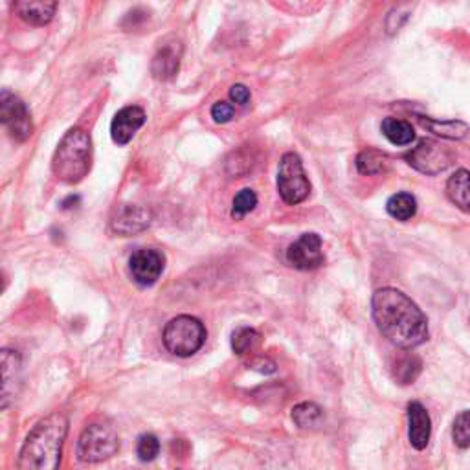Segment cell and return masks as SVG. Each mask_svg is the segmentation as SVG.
I'll use <instances>...</instances> for the list:
<instances>
[{"label":"cell","instance_id":"obj_3","mask_svg":"<svg viewBox=\"0 0 470 470\" xmlns=\"http://www.w3.org/2000/svg\"><path fill=\"white\" fill-rule=\"evenodd\" d=\"M90 165L92 140L83 129L74 127L61 138L52 158V172L64 184H78L87 177Z\"/></svg>","mask_w":470,"mask_h":470},{"label":"cell","instance_id":"obj_15","mask_svg":"<svg viewBox=\"0 0 470 470\" xmlns=\"http://www.w3.org/2000/svg\"><path fill=\"white\" fill-rule=\"evenodd\" d=\"M432 419L421 402L414 400L408 405V438L415 450H424L430 443Z\"/></svg>","mask_w":470,"mask_h":470},{"label":"cell","instance_id":"obj_26","mask_svg":"<svg viewBox=\"0 0 470 470\" xmlns=\"http://www.w3.org/2000/svg\"><path fill=\"white\" fill-rule=\"evenodd\" d=\"M452 440L459 449H470V410H463L452 423Z\"/></svg>","mask_w":470,"mask_h":470},{"label":"cell","instance_id":"obj_29","mask_svg":"<svg viewBox=\"0 0 470 470\" xmlns=\"http://www.w3.org/2000/svg\"><path fill=\"white\" fill-rule=\"evenodd\" d=\"M230 99H231V102L233 104H238V105H247L248 102H250V90H248V87H245V85H233L231 88H230Z\"/></svg>","mask_w":470,"mask_h":470},{"label":"cell","instance_id":"obj_4","mask_svg":"<svg viewBox=\"0 0 470 470\" xmlns=\"http://www.w3.org/2000/svg\"><path fill=\"white\" fill-rule=\"evenodd\" d=\"M206 327L195 316H177L164 329V346L175 357L188 358L195 355L206 342Z\"/></svg>","mask_w":470,"mask_h":470},{"label":"cell","instance_id":"obj_17","mask_svg":"<svg viewBox=\"0 0 470 470\" xmlns=\"http://www.w3.org/2000/svg\"><path fill=\"white\" fill-rule=\"evenodd\" d=\"M447 197L450 203L465 214H470V172L457 170L447 180Z\"/></svg>","mask_w":470,"mask_h":470},{"label":"cell","instance_id":"obj_28","mask_svg":"<svg viewBox=\"0 0 470 470\" xmlns=\"http://www.w3.org/2000/svg\"><path fill=\"white\" fill-rule=\"evenodd\" d=\"M235 114V107L228 102H217L214 107H212V118L217 122V123H228L231 122Z\"/></svg>","mask_w":470,"mask_h":470},{"label":"cell","instance_id":"obj_24","mask_svg":"<svg viewBox=\"0 0 470 470\" xmlns=\"http://www.w3.org/2000/svg\"><path fill=\"white\" fill-rule=\"evenodd\" d=\"M259 332L252 327H238L231 334V349L235 355H250L259 344Z\"/></svg>","mask_w":470,"mask_h":470},{"label":"cell","instance_id":"obj_8","mask_svg":"<svg viewBox=\"0 0 470 470\" xmlns=\"http://www.w3.org/2000/svg\"><path fill=\"white\" fill-rule=\"evenodd\" d=\"M0 122L8 129L10 137L15 142H26L31 137V118L26 104L10 90H3L0 94Z\"/></svg>","mask_w":470,"mask_h":470},{"label":"cell","instance_id":"obj_16","mask_svg":"<svg viewBox=\"0 0 470 470\" xmlns=\"http://www.w3.org/2000/svg\"><path fill=\"white\" fill-rule=\"evenodd\" d=\"M57 4L50 0H19L13 4V12L19 19L31 26H45L55 15Z\"/></svg>","mask_w":470,"mask_h":470},{"label":"cell","instance_id":"obj_22","mask_svg":"<svg viewBox=\"0 0 470 470\" xmlns=\"http://www.w3.org/2000/svg\"><path fill=\"white\" fill-rule=\"evenodd\" d=\"M292 421L301 430H315L323 423V410L315 402H299L292 410Z\"/></svg>","mask_w":470,"mask_h":470},{"label":"cell","instance_id":"obj_6","mask_svg":"<svg viewBox=\"0 0 470 470\" xmlns=\"http://www.w3.org/2000/svg\"><path fill=\"white\" fill-rule=\"evenodd\" d=\"M120 450V438L109 424H90L83 430L78 441V456L85 463H102L116 456Z\"/></svg>","mask_w":470,"mask_h":470},{"label":"cell","instance_id":"obj_25","mask_svg":"<svg viewBox=\"0 0 470 470\" xmlns=\"http://www.w3.org/2000/svg\"><path fill=\"white\" fill-rule=\"evenodd\" d=\"M257 206V195L254 189L245 188L241 189L238 195L233 197V206H231V217L235 221L243 219L245 215H248L254 208Z\"/></svg>","mask_w":470,"mask_h":470},{"label":"cell","instance_id":"obj_21","mask_svg":"<svg viewBox=\"0 0 470 470\" xmlns=\"http://www.w3.org/2000/svg\"><path fill=\"white\" fill-rule=\"evenodd\" d=\"M419 120L432 132H435V134H438V137L447 138V140H463L466 134L470 132V127L465 122H461V120H443V122L428 120V118L426 120L419 118Z\"/></svg>","mask_w":470,"mask_h":470},{"label":"cell","instance_id":"obj_14","mask_svg":"<svg viewBox=\"0 0 470 470\" xmlns=\"http://www.w3.org/2000/svg\"><path fill=\"white\" fill-rule=\"evenodd\" d=\"M0 362H3V408L6 410L10 402L17 399L22 381V364L21 355L13 349H3Z\"/></svg>","mask_w":470,"mask_h":470},{"label":"cell","instance_id":"obj_11","mask_svg":"<svg viewBox=\"0 0 470 470\" xmlns=\"http://www.w3.org/2000/svg\"><path fill=\"white\" fill-rule=\"evenodd\" d=\"M182 43L177 39H165L151 61V74L156 81H170L179 74L182 59Z\"/></svg>","mask_w":470,"mask_h":470},{"label":"cell","instance_id":"obj_27","mask_svg":"<svg viewBox=\"0 0 470 470\" xmlns=\"http://www.w3.org/2000/svg\"><path fill=\"white\" fill-rule=\"evenodd\" d=\"M137 454L142 461H153L160 454V441L156 435L153 433L140 435L138 445H137Z\"/></svg>","mask_w":470,"mask_h":470},{"label":"cell","instance_id":"obj_13","mask_svg":"<svg viewBox=\"0 0 470 470\" xmlns=\"http://www.w3.org/2000/svg\"><path fill=\"white\" fill-rule=\"evenodd\" d=\"M149 224H151V212L137 205L120 206L111 219L113 231L123 235V238L147 230Z\"/></svg>","mask_w":470,"mask_h":470},{"label":"cell","instance_id":"obj_12","mask_svg":"<svg viewBox=\"0 0 470 470\" xmlns=\"http://www.w3.org/2000/svg\"><path fill=\"white\" fill-rule=\"evenodd\" d=\"M146 120V111L137 105H129L118 111L111 123V137L114 144L127 146L134 138V134L144 127Z\"/></svg>","mask_w":470,"mask_h":470},{"label":"cell","instance_id":"obj_5","mask_svg":"<svg viewBox=\"0 0 470 470\" xmlns=\"http://www.w3.org/2000/svg\"><path fill=\"white\" fill-rule=\"evenodd\" d=\"M278 193L285 205L296 206L309 197L311 182L304 170V162L296 153H285L278 170Z\"/></svg>","mask_w":470,"mask_h":470},{"label":"cell","instance_id":"obj_9","mask_svg":"<svg viewBox=\"0 0 470 470\" xmlns=\"http://www.w3.org/2000/svg\"><path fill=\"white\" fill-rule=\"evenodd\" d=\"M323 241L318 233H304L298 241H294L287 250V261L298 271H315L320 268L325 261L323 256Z\"/></svg>","mask_w":470,"mask_h":470},{"label":"cell","instance_id":"obj_20","mask_svg":"<svg viewBox=\"0 0 470 470\" xmlns=\"http://www.w3.org/2000/svg\"><path fill=\"white\" fill-rule=\"evenodd\" d=\"M384 137L393 146H410L415 140V130L410 122L399 118H386L381 125Z\"/></svg>","mask_w":470,"mask_h":470},{"label":"cell","instance_id":"obj_19","mask_svg":"<svg viewBox=\"0 0 470 470\" xmlns=\"http://www.w3.org/2000/svg\"><path fill=\"white\" fill-rule=\"evenodd\" d=\"M386 212L390 217H393L395 221L400 222H407L410 221L415 214H417V198L412 193L407 191H400L395 193L388 198L386 203Z\"/></svg>","mask_w":470,"mask_h":470},{"label":"cell","instance_id":"obj_10","mask_svg":"<svg viewBox=\"0 0 470 470\" xmlns=\"http://www.w3.org/2000/svg\"><path fill=\"white\" fill-rule=\"evenodd\" d=\"M164 266H165V257L160 250L155 248H140L129 259L130 274L134 281L142 287L155 285L164 273Z\"/></svg>","mask_w":470,"mask_h":470},{"label":"cell","instance_id":"obj_23","mask_svg":"<svg viewBox=\"0 0 470 470\" xmlns=\"http://www.w3.org/2000/svg\"><path fill=\"white\" fill-rule=\"evenodd\" d=\"M388 167V158L384 153L375 151V149H365L362 153H358L357 156V170L362 175H381L386 172Z\"/></svg>","mask_w":470,"mask_h":470},{"label":"cell","instance_id":"obj_7","mask_svg":"<svg viewBox=\"0 0 470 470\" xmlns=\"http://www.w3.org/2000/svg\"><path fill=\"white\" fill-rule=\"evenodd\" d=\"M408 165L424 175H440L454 162V153L435 140H421L405 155Z\"/></svg>","mask_w":470,"mask_h":470},{"label":"cell","instance_id":"obj_1","mask_svg":"<svg viewBox=\"0 0 470 470\" xmlns=\"http://www.w3.org/2000/svg\"><path fill=\"white\" fill-rule=\"evenodd\" d=\"M373 320L384 339L399 349H415L428 340V318L405 292L379 289L372 299Z\"/></svg>","mask_w":470,"mask_h":470},{"label":"cell","instance_id":"obj_18","mask_svg":"<svg viewBox=\"0 0 470 470\" xmlns=\"http://www.w3.org/2000/svg\"><path fill=\"white\" fill-rule=\"evenodd\" d=\"M405 351V349H402ZM423 369V362L419 357L405 351L402 355H399L391 365V372L393 377L399 384H412Z\"/></svg>","mask_w":470,"mask_h":470},{"label":"cell","instance_id":"obj_2","mask_svg":"<svg viewBox=\"0 0 470 470\" xmlns=\"http://www.w3.org/2000/svg\"><path fill=\"white\" fill-rule=\"evenodd\" d=\"M69 417L54 412L31 428L21 449L17 470H59Z\"/></svg>","mask_w":470,"mask_h":470}]
</instances>
